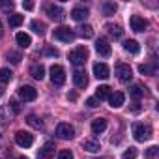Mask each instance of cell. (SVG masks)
Returning a JSON list of instances; mask_svg holds the SVG:
<instances>
[{
	"label": "cell",
	"mask_w": 159,
	"mask_h": 159,
	"mask_svg": "<svg viewBox=\"0 0 159 159\" xmlns=\"http://www.w3.org/2000/svg\"><path fill=\"white\" fill-rule=\"evenodd\" d=\"M0 6H2V8H13V2H2V4H0Z\"/></svg>",
	"instance_id": "obj_42"
},
{
	"label": "cell",
	"mask_w": 159,
	"mask_h": 159,
	"mask_svg": "<svg viewBox=\"0 0 159 159\" xmlns=\"http://www.w3.org/2000/svg\"><path fill=\"white\" fill-rule=\"evenodd\" d=\"M86 105H88L90 109H94V107H98V105H99V101H98L96 98H88V99H86Z\"/></svg>",
	"instance_id": "obj_37"
},
{
	"label": "cell",
	"mask_w": 159,
	"mask_h": 159,
	"mask_svg": "<svg viewBox=\"0 0 159 159\" xmlns=\"http://www.w3.org/2000/svg\"><path fill=\"white\" fill-rule=\"evenodd\" d=\"M124 101H125V94L124 92H114V94L109 96V103H111L112 109H120L124 105Z\"/></svg>",
	"instance_id": "obj_14"
},
{
	"label": "cell",
	"mask_w": 159,
	"mask_h": 159,
	"mask_svg": "<svg viewBox=\"0 0 159 159\" xmlns=\"http://www.w3.org/2000/svg\"><path fill=\"white\" fill-rule=\"evenodd\" d=\"M103 11H105V15H114V11H116V4L105 2V4H103Z\"/></svg>",
	"instance_id": "obj_31"
},
{
	"label": "cell",
	"mask_w": 159,
	"mask_h": 159,
	"mask_svg": "<svg viewBox=\"0 0 159 159\" xmlns=\"http://www.w3.org/2000/svg\"><path fill=\"white\" fill-rule=\"evenodd\" d=\"M86 17H88V10H86V8H83V6H77V8H73V10H71V19H73V21L83 23Z\"/></svg>",
	"instance_id": "obj_15"
},
{
	"label": "cell",
	"mask_w": 159,
	"mask_h": 159,
	"mask_svg": "<svg viewBox=\"0 0 159 159\" xmlns=\"http://www.w3.org/2000/svg\"><path fill=\"white\" fill-rule=\"evenodd\" d=\"M15 41H17V43L21 45V47H25V49L32 45V38H30V36H28L26 32H19V34L15 36Z\"/></svg>",
	"instance_id": "obj_21"
},
{
	"label": "cell",
	"mask_w": 159,
	"mask_h": 159,
	"mask_svg": "<svg viewBox=\"0 0 159 159\" xmlns=\"http://www.w3.org/2000/svg\"><path fill=\"white\" fill-rule=\"evenodd\" d=\"M8 60H11V64H19L21 62V54L19 52H8Z\"/></svg>",
	"instance_id": "obj_34"
},
{
	"label": "cell",
	"mask_w": 159,
	"mask_h": 159,
	"mask_svg": "<svg viewBox=\"0 0 159 159\" xmlns=\"http://www.w3.org/2000/svg\"><path fill=\"white\" fill-rule=\"evenodd\" d=\"M15 142L21 148H30L34 144V135H30L28 131H17L15 133Z\"/></svg>",
	"instance_id": "obj_6"
},
{
	"label": "cell",
	"mask_w": 159,
	"mask_h": 159,
	"mask_svg": "<svg viewBox=\"0 0 159 159\" xmlns=\"http://www.w3.org/2000/svg\"><path fill=\"white\" fill-rule=\"evenodd\" d=\"M26 124H28L30 127H34V129H41V127H43V122H41L36 114H30V116L26 118Z\"/></svg>",
	"instance_id": "obj_26"
},
{
	"label": "cell",
	"mask_w": 159,
	"mask_h": 159,
	"mask_svg": "<svg viewBox=\"0 0 159 159\" xmlns=\"http://www.w3.org/2000/svg\"><path fill=\"white\" fill-rule=\"evenodd\" d=\"M56 135H58L60 139H64V140L73 139V137H75V127L69 125V124H66V122H62V124H58V127H56Z\"/></svg>",
	"instance_id": "obj_7"
},
{
	"label": "cell",
	"mask_w": 159,
	"mask_h": 159,
	"mask_svg": "<svg viewBox=\"0 0 159 159\" xmlns=\"http://www.w3.org/2000/svg\"><path fill=\"white\" fill-rule=\"evenodd\" d=\"M69 60H71L73 66H83L88 60V49L86 47H75L69 52Z\"/></svg>",
	"instance_id": "obj_2"
},
{
	"label": "cell",
	"mask_w": 159,
	"mask_h": 159,
	"mask_svg": "<svg viewBox=\"0 0 159 159\" xmlns=\"http://www.w3.org/2000/svg\"><path fill=\"white\" fill-rule=\"evenodd\" d=\"M52 38H54V39H58V41L69 43V41H73V39H75V32H73L71 28H67V26H60V28H54Z\"/></svg>",
	"instance_id": "obj_4"
},
{
	"label": "cell",
	"mask_w": 159,
	"mask_h": 159,
	"mask_svg": "<svg viewBox=\"0 0 159 159\" xmlns=\"http://www.w3.org/2000/svg\"><path fill=\"white\" fill-rule=\"evenodd\" d=\"M137 157V148H127L122 155V159H135Z\"/></svg>",
	"instance_id": "obj_32"
},
{
	"label": "cell",
	"mask_w": 159,
	"mask_h": 159,
	"mask_svg": "<svg viewBox=\"0 0 159 159\" xmlns=\"http://www.w3.org/2000/svg\"><path fill=\"white\" fill-rule=\"evenodd\" d=\"M54 155V144L52 142H47L43 148H39L38 152V159H51Z\"/></svg>",
	"instance_id": "obj_16"
},
{
	"label": "cell",
	"mask_w": 159,
	"mask_h": 159,
	"mask_svg": "<svg viewBox=\"0 0 159 159\" xmlns=\"http://www.w3.org/2000/svg\"><path fill=\"white\" fill-rule=\"evenodd\" d=\"M19 98H21L23 101H34V99L38 98V90H36L34 86L25 84V86L19 88Z\"/></svg>",
	"instance_id": "obj_10"
},
{
	"label": "cell",
	"mask_w": 159,
	"mask_h": 159,
	"mask_svg": "<svg viewBox=\"0 0 159 159\" xmlns=\"http://www.w3.org/2000/svg\"><path fill=\"white\" fill-rule=\"evenodd\" d=\"M139 73H140V75H153V73H155V67L150 66V64H140V66H139Z\"/></svg>",
	"instance_id": "obj_29"
},
{
	"label": "cell",
	"mask_w": 159,
	"mask_h": 159,
	"mask_svg": "<svg viewBox=\"0 0 159 159\" xmlns=\"http://www.w3.org/2000/svg\"><path fill=\"white\" fill-rule=\"evenodd\" d=\"M109 75H111V69H109L107 64H103V62L94 64V77L96 79H107Z\"/></svg>",
	"instance_id": "obj_13"
},
{
	"label": "cell",
	"mask_w": 159,
	"mask_h": 159,
	"mask_svg": "<svg viewBox=\"0 0 159 159\" xmlns=\"http://www.w3.org/2000/svg\"><path fill=\"white\" fill-rule=\"evenodd\" d=\"M58 159H73V152L71 150H60L58 152Z\"/></svg>",
	"instance_id": "obj_33"
},
{
	"label": "cell",
	"mask_w": 159,
	"mask_h": 159,
	"mask_svg": "<svg viewBox=\"0 0 159 159\" xmlns=\"http://www.w3.org/2000/svg\"><path fill=\"white\" fill-rule=\"evenodd\" d=\"M11 71L8 69V67H2V69H0V83H10L11 81Z\"/></svg>",
	"instance_id": "obj_30"
},
{
	"label": "cell",
	"mask_w": 159,
	"mask_h": 159,
	"mask_svg": "<svg viewBox=\"0 0 159 159\" xmlns=\"http://www.w3.org/2000/svg\"><path fill=\"white\" fill-rule=\"evenodd\" d=\"M129 96H131V98H133L135 101H139V99H140V98L144 96V90H142V88H140L139 84H133V86L129 88Z\"/></svg>",
	"instance_id": "obj_25"
},
{
	"label": "cell",
	"mask_w": 159,
	"mask_h": 159,
	"mask_svg": "<svg viewBox=\"0 0 159 159\" xmlns=\"http://www.w3.org/2000/svg\"><path fill=\"white\" fill-rule=\"evenodd\" d=\"M10 105H11V111H13L15 114H19V112H21V105H19V101L11 99V101H10Z\"/></svg>",
	"instance_id": "obj_35"
},
{
	"label": "cell",
	"mask_w": 159,
	"mask_h": 159,
	"mask_svg": "<svg viewBox=\"0 0 159 159\" xmlns=\"http://www.w3.org/2000/svg\"><path fill=\"white\" fill-rule=\"evenodd\" d=\"M73 83H75V86H77V88H86V86H88V77H86V71L77 69V71L73 73Z\"/></svg>",
	"instance_id": "obj_11"
},
{
	"label": "cell",
	"mask_w": 159,
	"mask_h": 159,
	"mask_svg": "<svg viewBox=\"0 0 159 159\" xmlns=\"http://www.w3.org/2000/svg\"><path fill=\"white\" fill-rule=\"evenodd\" d=\"M83 148H84L86 152H90V153H96V152L101 150L99 142H96V140H83Z\"/></svg>",
	"instance_id": "obj_23"
},
{
	"label": "cell",
	"mask_w": 159,
	"mask_h": 159,
	"mask_svg": "<svg viewBox=\"0 0 159 159\" xmlns=\"http://www.w3.org/2000/svg\"><path fill=\"white\" fill-rule=\"evenodd\" d=\"M23 21H25V17H23V15H19V13H11V15H10V26H13V28L21 26V25H23Z\"/></svg>",
	"instance_id": "obj_28"
},
{
	"label": "cell",
	"mask_w": 159,
	"mask_h": 159,
	"mask_svg": "<svg viewBox=\"0 0 159 159\" xmlns=\"http://www.w3.org/2000/svg\"><path fill=\"white\" fill-rule=\"evenodd\" d=\"M107 129V120L105 118H96L94 122H92V133L94 135H99V133H103Z\"/></svg>",
	"instance_id": "obj_18"
},
{
	"label": "cell",
	"mask_w": 159,
	"mask_h": 159,
	"mask_svg": "<svg viewBox=\"0 0 159 159\" xmlns=\"http://www.w3.org/2000/svg\"><path fill=\"white\" fill-rule=\"evenodd\" d=\"M30 28H32L36 34H39V36H43V34H45V30H47L45 23H41V21H32V23H30Z\"/></svg>",
	"instance_id": "obj_24"
},
{
	"label": "cell",
	"mask_w": 159,
	"mask_h": 159,
	"mask_svg": "<svg viewBox=\"0 0 159 159\" xmlns=\"http://www.w3.org/2000/svg\"><path fill=\"white\" fill-rule=\"evenodd\" d=\"M77 34L81 36V38H84V39H90V38H94V28L90 25H81V26L77 28Z\"/></svg>",
	"instance_id": "obj_19"
},
{
	"label": "cell",
	"mask_w": 159,
	"mask_h": 159,
	"mask_svg": "<svg viewBox=\"0 0 159 159\" xmlns=\"http://www.w3.org/2000/svg\"><path fill=\"white\" fill-rule=\"evenodd\" d=\"M51 83L54 86H62L66 83V69L62 66H58V64L51 66Z\"/></svg>",
	"instance_id": "obj_3"
},
{
	"label": "cell",
	"mask_w": 159,
	"mask_h": 159,
	"mask_svg": "<svg viewBox=\"0 0 159 159\" xmlns=\"http://www.w3.org/2000/svg\"><path fill=\"white\" fill-rule=\"evenodd\" d=\"M114 73L118 75V79L122 83H129L131 81V77H133V71H131V67H129V64H116V67H114Z\"/></svg>",
	"instance_id": "obj_5"
},
{
	"label": "cell",
	"mask_w": 159,
	"mask_h": 159,
	"mask_svg": "<svg viewBox=\"0 0 159 159\" xmlns=\"http://www.w3.org/2000/svg\"><path fill=\"white\" fill-rule=\"evenodd\" d=\"M131 131H133L135 140H139V142H144V140H148V139L152 137L150 125H144V124H140V122H135V124L131 125Z\"/></svg>",
	"instance_id": "obj_1"
},
{
	"label": "cell",
	"mask_w": 159,
	"mask_h": 159,
	"mask_svg": "<svg viewBox=\"0 0 159 159\" xmlns=\"http://www.w3.org/2000/svg\"><path fill=\"white\" fill-rule=\"evenodd\" d=\"M30 75L36 79V81H41V79L45 77V67H43L41 64H34V66L30 67Z\"/></svg>",
	"instance_id": "obj_20"
},
{
	"label": "cell",
	"mask_w": 159,
	"mask_h": 159,
	"mask_svg": "<svg viewBox=\"0 0 159 159\" xmlns=\"http://www.w3.org/2000/svg\"><path fill=\"white\" fill-rule=\"evenodd\" d=\"M129 25H131V30L133 32H144L148 28V21L144 17H140V15H131Z\"/></svg>",
	"instance_id": "obj_9"
},
{
	"label": "cell",
	"mask_w": 159,
	"mask_h": 159,
	"mask_svg": "<svg viewBox=\"0 0 159 159\" xmlns=\"http://www.w3.org/2000/svg\"><path fill=\"white\" fill-rule=\"evenodd\" d=\"M155 153H157V146H150V148L146 150V155H148V157H153Z\"/></svg>",
	"instance_id": "obj_39"
},
{
	"label": "cell",
	"mask_w": 159,
	"mask_h": 159,
	"mask_svg": "<svg viewBox=\"0 0 159 159\" xmlns=\"http://www.w3.org/2000/svg\"><path fill=\"white\" fill-rule=\"evenodd\" d=\"M99 159H103V157H99Z\"/></svg>",
	"instance_id": "obj_45"
},
{
	"label": "cell",
	"mask_w": 159,
	"mask_h": 159,
	"mask_svg": "<svg viewBox=\"0 0 159 159\" xmlns=\"http://www.w3.org/2000/svg\"><path fill=\"white\" fill-rule=\"evenodd\" d=\"M131 111H133V112H139V111H140V107H139V101H135V103H133Z\"/></svg>",
	"instance_id": "obj_41"
},
{
	"label": "cell",
	"mask_w": 159,
	"mask_h": 159,
	"mask_svg": "<svg viewBox=\"0 0 159 159\" xmlns=\"http://www.w3.org/2000/svg\"><path fill=\"white\" fill-rule=\"evenodd\" d=\"M112 94V90H111V86H107V84H103V86H98L96 88V99L98 101H105V99H109V96Z\"/></svg>",
	"instance_id": "obj_17"
},
{
	"label": "cell",
	"mask_w": 159,
	"mask_h": 159,
	"mask_svg": "<svg viewBox=\"0 0 159 159\" xmlns=\"http://www.w3.org/2000/svg\"><path fill=\"white\" fill-rule=\"evenodd\" d=\"M96 51H98V54L103 56V58L111 56V45H109V41H107L105 38H99V39L96 41Z\"/></svg>",
	"instance_id": "obj_12"
},
{
	"label": "cell",
	"mask_w": 159,
	"mask_h": 159,
	"mask_svg": "<svg viewBox=\"0 0 159 159\" xmlns=\"http://www.w3.org/2000/svg\"><path fill=\"white\" fill-rule=\"evenodd\" d=\"M17 159H28V157H23V155H21V157H17Z\"/></svg>",
	"instance_id": "obj_44"
},
{
	"label": "cell",
	"mask_w": 159,
	"mask_h": 159,
	"mask_svg": "<svg viewBox=\"0 0 159 159\" xmlns=\"http://www.w3.org/2000/svg\"><path fill=\"white\" fill-rule=\"evenodd\" d=\"M45 54H47V56H58V51L52 49V47H47V49H45Z\"/></svg>",
	"instance_id": "obj_38"
},
{
	"label": "cell",
	"mask_w": 159,
	"mask_h": 159,
	"mask_svg": "<svg viewBox=\"0 0 159 159\" xmlns=\"http://www.w3.org/2000/svg\"><path fill=\"white\" fill-rule=\"evenodd\" d=\"M107 30H109V34L112 38H122V34H124V30H122L120 25H107Z\"/></svg>",
	"instance_id": "obj_27"
},
{
	"label": "cell",
	"mask_w": 159,
	"mask_h": 159,
	"mask_svg": "<svg viewBox=\"0 0 159 159\" xmlns=\"http://www.w3.org/2000/svg\"><path fill=\"white\" fill-rule=\"evenodd\" d=\"M23 8L30 11V10H34V2H23Z\"/></svg>",
	"instance_id": "obj_40"
},
{
	"label": "cell",
	"mask_w": 159,
	"mask_h": 159,
	"mask_svg": "<svg viewBox=\"0 0 159 159\" xmlns=\"http://www.w3.org/2000/svg\"><path fill=\"white\" fill-rule=\"evenodd\" d=\"M124 49L127 52H131V54H139V51H140V47H139V43L135 39H125L124 41Z\"/></svg>",
	"instance_id": "obj_22"
},
{
	"label": "cell",
	"mask_w": 159,
	"mask_h": 159,
	"mask_svg": "<svg viewBox=\"0 0 159 159\" xmlns=\"http://www.w3.org/2000/svg\"><path fill=\"white\" fill-rule=\"evenodd\" d=\"M6 127V120H4V109H0V133L4 131Z\"/></svg>",
	"instance_id": "obj_36"
},
{
	"label": "cell",
	"mask_w": 159,
	"mask_h": 159,
	"mask_svg": "<svg viewBox=\"0 0 159 159\" xmlns=\"http://www.w3.org/2000/svg\"><path fill=\"white\" fill-rule=\"evenodd\" d=\"M45 11H47V15H49L52 21H58V23H62L64 17H66L64 10H62L60 6H56V4H49V6L45 8Z\"/></svg>",
	"instance_id": "obj_8"
},
{
	"label": "cell",
	"mask_w": 159,
	"mask_h": 159,
	"mask_svg": "<svg viewBox=\"0 0 159 159\" xmlns=\"http://www.w3.org/2000/svg\"><path fill=\"white\" fill-rule=\"evenodd\" d=\"M4 36V32H2V25H0V38H2Z\"/></svg>",
	"instance_id": "obj_43"
}]
</instances>
